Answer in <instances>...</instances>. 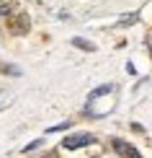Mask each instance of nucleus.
<instances>
[{
	"label": "nucleus",
	"instance_id": "nucleus-3",
	"mask_svg": "<svg viewBox=\"0 0 152 158\" xmlns=\"http://www.w3.org/2000/svg\"><path fill=\"white\" fill-rule=\"evenodd\" d=\"M111 91H114V85H111V83H108V85H101V88H95L93 94L88 96V101H95L98 96H106V94H111Z\"/></svg>",
	"mask_w": 152,
	"mask_h": 158
},
{
	"label": "nucleus",
	"instance_id": "nucleus-4",
	"mask_svg": "<svg viewBox=\"0 0 152 158\" xmlns=\"http://www.w3.org/2000/svg\"><path fill=\"white\" fill-rule=\"evenodd\" d=\"M72 44H75V47H80V49H88V52H93V49H95V47H93L90 42H83V39H75Z\"/></svg>",
	"mask_w": 152,
	"mask_h": 158
},
{
	"label": "nucleus",
	"instance_id": "nucleus-2",
	"mask_svg": "<svg viewBox=\"0 0 152 158\" xmlns=\"http://www.w3.org/2000/svg\"><path fill=\"white\" fill-rule=\"evenodd\" d=\"M114 150L119 156H124V158H142L139 153H137V148H131V145H127L124 140H114Z\"/></svg>",
	"mask_w": 152,
	"mask_h": 158
},
{
	"label": "nucleus",
	"instance_id": "nucleus-1",
	"mask_svg": "<svg viewBox=\"0 0 152 158\" xmlns=\"http://www.w3.org/2000/svg\"><path fill=\"white\" fill-rule=\"evenodd\" d=\"M90 143H93V135L80 132V135L64 137V140H62V148H67V150H77V148H83V145H90Z\"/></svg>",
	"mask_w": 152,
	"mask_h": 158
}]
</instances>
